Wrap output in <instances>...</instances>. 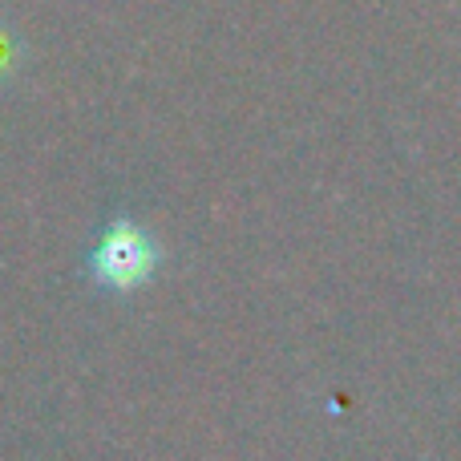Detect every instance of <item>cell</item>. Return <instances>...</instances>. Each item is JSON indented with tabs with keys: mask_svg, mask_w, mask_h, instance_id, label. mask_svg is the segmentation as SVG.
<instances>
[{
	"mask_svg": "<svg viewBox=\"0 0 461 461\" xmlns=\"http://www.w3.org/2000/svg\"><path fill=\"white\" fill-rule=\"evenodd\" d=\"M154 263H158L154 243L130 223L110 227L102 235V243H97V251H94L97 279H102L105 287H118V292H130V287L146 284L150 271H154Z\"/></svg>",
	"mask_w": 461,
	"mask_h": 461,
	"instance_id": "6da1fadb",
	"label": "cell"
}]
</instances>
